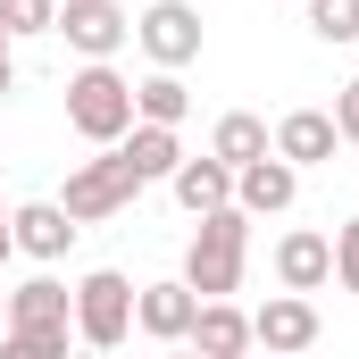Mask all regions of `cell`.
Listing matches in <instances>:
<instances>
[{
  "mask_svg": "<svg viewBox=\"0 0 359 359\" xmlns=\"http://www.w3.org/2000/svg\"><path fill=\"white\" fill-rule=\"evenodd\" d=\"M276 284L284 292H326L334 284V234H318V226L276 234Z\"/></svg>",
  "mask_w": 359,
  "mask_h": 359,
  "instance_id": "cell-11",
  "label": "cell"
},
{
  "mask_svg": "<svg viewBox=\"0 0 359 359\" xmlns=\"http://www.w3.org/2000/svg\"><path fill=\"white\" fill-rule=\"evenodd\" d=\"M67 126L84 134L92 151L117 142V134L134 126V76H117V59H84V67L67 76Z\"/></svg>",
  "mask_w": 359,
  "mask_h": 359,
  "instance_id": "cell-3",
  "label": "cell"
},
{
  "mask_svg": "<svg viewBox=\"0 0 359 359\" xmlns=\"http://www.w3.org/2000/svg\"><path fill=\"white\" fill-rule=\"evenodd\" d=\"M201 359H243L251 351V309H234V292H217V301H201L192 309V334H184Z\"/></svg>",
  "mask_w": 359,
  "mask_h": 359,
  "instance_id": "cell-14",
  "label": "cell"
},
{
  "mask_svg": "<svg viewBox=\"0 0 359 359\" xmlns=\"http://www.w3.org/2000/svg\"><path fill=\"white\" fill-rule=\"evenodd\" d=\"M0 318H8V284H0Z\"/></svg>",
  "mask_w": 359,
  "mask_h": 359,
  "instance_id": "cell-26",
  "label": "cell"
},
{
  "mask_svg": "<svg viewBox=\"0 0 359 359\" xmlns=\"http://www.w3.org/2000/svg\"><path fill=\"white\" fill-rule=\"evenodd\" d=\"M17 259V234H8V201H0V268Z\"/></svg>",
  "mask_w": 359,
  "mask_h": 359,
  "instance_id": "cell-24",
  "label": "cell"
},
{
  "mask_svg": "<svg viewBox=\"0 0 359 359\" xmlns=\"http://www.w3.org/2000/svg\"><path fill=\"white\" fill-rule=\"evenodd\" d=\"M334 284H343V292H359V217H343V226H334Z\"/></svg>",
  "mask_w": 359,
  "mask_h": 359,
  "instance_id": "cell-21",
  "label": "cell"
},
{
  "mask_svg": "<svg viewBox=\"0 0 359 359\" xmlns=\"http://www.w3.org/2000/svg\"><path fill=\"white\" fill-rule=\"evenodd\" d=\"M0 17H8V34H17V42H34V34H50V25H59V0H0Z\"/></svg>",
  "mask_w": 359,
  "mask_h": 359,
  "instance_id": "cell-20",
  "label": "cell"
},
{
  "mask_svg": "<svg viewBox=\"0 0 359 359\" xmlns=\"http://www.w3.org/2000/svg\"><path fill=\"white\" fill-rule=\"evenodd\" d=\"M251 209H234V201H217V209H201L192 217V243H184V284L201 292V301H217V292H243V268H251Z\"/></svg>",
  "mask_w": 359,
  "mask_h": 359,
  "instance_id": "cell-2",
  "label": "cell"
},
{
  "mask_svg": "<svg viewBox=\"0 0 359 359\" xmlns=\"http://www.w3.org/2000/svg\"><path fill=\"white\" fill-rule=\"evenodd\" d=\"M117 159L134 168V184H168L184 159V126H151V117H134L126 134H117Z\"/></svg>",
  "mask_w": 359,
  "mask_h": 359,
  "instance_id": "cell-13",
  "label": "cell"
},
{
  "mask_svg": "<svg viewBox=\"0 0 359 359\" xmlns=\"http://www.w3.org/2000/svg\"><path fill=\"white\" fill-rule=\"evenodd\" d=\"M334 142H343V134H334V109H284V117H276V151H284L292 168H326Z\"/></svg>",
  "mask_w": 359,
  "mask_h": 359,
  "instance_id": "cell-15",
  "label": "cell"
},
{
  "mask_svg": "<svg viewBox=\"0 0 359 359\" xmlns=\"http://www.w3.org/2000/svg\"><path fill=\"white\" fill-rule=\"evenodd\" d=\"M76 343L84 351H126L134 343V276L126 268H92L76 284Z\"/></svg>",
  "mask_w": 359,
  "mask_h": 359,
  "instance_id": "cell-4",
  "label": "cell"
},
{
  "mask_svg": "<svg viewBox=\"0 0 359 359\" xmlns=\"http://www.w3.org/2000/svg\"><path fill=\"white\" fill-rule=\"evenodd\" d=\"M292 192H301V168H292L284 151H259V159L234 168V209H251V217H284Z\"/></svg>",
  "mask_w": 359,
  "mask_h": 359,
  "instance_id": "cell-10",
  "label": "cell"
},
{
  "mask_svg": "<svg viewBox=\"0 0 359 359\" xmlns=\"http://www.w3.org/2000/svg\"><path fill=\"white\" fill-rule=\"evenodd\" d=\"M8 92H17V42L0 50V100H8Z\"/></svg>",
  "mask_w": 359,
  "mask_h": 359,
  "instance_id": "cell-23",
  "label": "cell"
},
{
  "mask_svg": "<svg viewBox=\"0 0 359 359\" xmlns=\"http://www.w3.org/2000/svg\"><path fill=\"white\" fill-rule=\"evenodd\" d=\"M168 192H176L184 209L201 217V209H217V201H234V168H226L217 151H201V159L184 151V159H176V176H168Z\"/></svg>",
  "mask_w": 359,
  "mask_h": 359,
  "instance_id": "cell-16",
  "label": "cell"
},
{
  "mask_svg": "<svg viewBox=\"0 0 359 359\" xmlns=\"http://www.w3.org/2000/svg\"><path fill=\"white\" fill-rule=\"evenodd\" d=\"M209 151H217L226 168H243V159L276 151V126H268V117H251V109H226V117H217V134H209Z\"/></svg>",
  "mask_w": 359,
  "mask_h": 359,
  "instance_id": "cell-18",
  "label": "cell"
},
{
  "mask_svg": "<svg viewBox=\"0 0 359 359\" xmlns=\"http://www.w3.org/2000/svg\"><path fill=\"white\" fill-rule=\"evenodd\" d=\"M134 50H142L151 67H192V59H201V8H192V0H151V8L134 17Z\"/></svg>",
  "mask_w": 359,
  "mask_h": 359,
  "instance_id": "cell-6",
  "label": "cell"
},
{
  "mask_svg": "<svg viewBox=\"0 0 359 359\" xmlns=\"http://www.w3.org/2000/svg\"><path fill=\"white\" fill-rule=\"evenodd\" d=\"M8 234H17V251H25V259H42V268H50V259H67V251H76V234H84V226H76L59 201H17V209H8Z\"/></svg>",
  "mask_w": 359,
  "mask_h": 359,
  "instance_id": "cell-12",
  "label": "cell"
},
{
  "mask_svg": "<svg viewBox=\"0 0 359 359\" xmlns=\"http://www.w3.org/2000/svg\"><path fill=\"white\" fill-rule=\"evenodd\" d=\"M134 168L117 159V142H100L92 159H76L67 168V192H59V209L76 217V226H100V217H117V209H134Z\"/></svg>",
  "mask_w": 359,
  "mask_h": 359,
  "instance_id": "cell-5",
  "label": "cell"
},
{
  "mask_svg": "<svg viewBox=\"0 0 359 359\" xmlns=\"http://www.w3.org/2000/svg\"><path fill=\"white\" fill-rule=\"evenodd\" d=\"M334 134H343V142H359V76L334 92Z\"/></svg>",
  "mask_w": 359,
  "mask_h": 359,
  "instance_id": "cell-22",
  "label": "cell"
},
{
  "mask_svg": "<svg viewBox=\"0 0 359 359\" xmlns=\"http://www.w3.org/2000/svg\"><path fill=\"white\" fill-rule=\"evenodd\" d=\"M8 42H17V34H8V17H0V50H8Z\"/></svg>",
  "mask_w": 359,
  "mask_h": 359,
  "instance_id": "cell-25",
  "label": "cell"
},
{
  "mask_svg": "<svg viewBox=\"0 0 359 359\" xmlns=\"http://www.w3.org/2000/svg\"><path fill=\"white\" fill-rule=\"evenodd\" d=\"M50 34H67L76 59H117L134 42V8H117V0H59V25Z\"/></svg>",
  "mask_w": 359,
  "mask_h": 359,
  "instance_id": "cell-7",
  "label": "cell"
},
{
  "mask_svg": "<svg viewBox=\"0 0 359 359\" xmlns=\"http://www.w3.org/2000/svg\"><path fill=\"white\" fill-rule=\"evenodd\" d=\"M67 343H76V284H59V276L8 284L0 359H67Z\"/></svg>",
  "mask_w": 359,
  "mask_h": 359,
  "instance_id": "cell-1",
  "label": "cell"
},
{
  "mask_svg": "<svg viewBox=\"0 0 359 359\" xmlns=\"http://www.w3.org/2000/svg\"><path fill=\"white\" fill-rule=\"evenodd\" d=\"M326 326H318V301L309 292H268L259 309H251V343L259 351H309Z\"/></svg>",
  "mask_w": 359,
  "mask_h": 359,
  "instance_id": "cell-9",
  "label": "cell"
},
{
  "mask_svg": "<svg viewBox=\"0 0 359 359\" xmlns=\"http://www.w3.org/2000/svg\"><path fill=\"white\" fill-rule=\"evenodd\" d=\"M134 117H151V126H184V117H192L184 67H151V76L134 84Z\"/></svg>",
  "mask_w": 359,
  "mask_h": 359,
  "instance_id": "cell-17",
  "label": "cell"
},
{
  "mask_svg": "<svg viewBox=\"0 0 359 359\" xmlns=\"http://www.w3.org/2000/svg\"><path fill=\"white\" fill-rule=\"evenodd\" d=\"M309 8V34L334 50V42H359V0H301Z\"/></svg>",
  "mask_w": 359,
  "mask_h": 359,
  "instance_id": "cell-19",
  "label": "cell"
},
{
  "mask_svg": "<svg viewBox=\"0 0 359 359\" xmlns=\"http://www.w3.org/2000/svg\"><path fill=\"white\" fill-rule=\"evenodd\" d=\"M192 309H201V292H192L184 276L134 284V334H142V343H184V334H192Z\"/></svg>",
  "mask_w": 359,
  "mask_h": 359,
  "instance_id": "cell-8",
  "label": "cell"
}]
</instances>
